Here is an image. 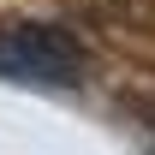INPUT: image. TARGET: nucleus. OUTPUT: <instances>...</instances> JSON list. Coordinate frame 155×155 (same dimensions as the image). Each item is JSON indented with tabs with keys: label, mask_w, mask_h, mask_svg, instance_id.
<instances>
[{
	"label": "nucleus",
	"mask_w": 155,
	"mask_h": 155,
	"mask_svg": "<svg viewBox=\"0 0 155 155\" xmlns=\"http://www.w3.org/2000/svg\"><path fill=\"white\" fill-rule=\"evenodd\" d=\"M131 114L143 119V131H149V149H155V96H137V101H131Z\"/></svg>",
	"instance_id": "nucleus-2"
},
{
	"label": "nucleus",
	"mask_w": 155,
	"mask_h": 155,
	"mask_svg": "<svg viewBox=\"0 0 155 155\" xmlns=\"http://www.w3.org/2000/svg\"><path fill=\"white\" fill-rule=\"evenodd\" d=\"M0 78H12V84H78L84 78V42L60 24L12 18V24H0Z\"/></svg>",
	"instance_id": "nucleus-1"
}]
</instances>
